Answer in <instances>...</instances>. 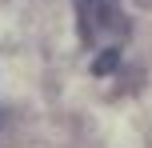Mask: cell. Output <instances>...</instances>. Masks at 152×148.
<instances>
[{"label": "cell", "mask_w": 152, "mask_h": 148, "mask_svg": "<svg viewBox=\"0 0 152 148\" xmlns=\"http://www.w3.org/2000/svg\"><path fill=\"white\" fill-rule=\"evenodd\" d=\"M76 4V28L84 44H100L104 36H128V20L120 12V0H72Z\"/></svg>", "instance_id": "1"}, {"label": "cell", "mask_w": 152, "mask_h": 148, "mask_svg": "<svg viewBox=\"0 0 152 148\" xmlns=\"http://www.w3.org/2000/svg\"><path fill=\"white\" fill-rule=\"evenodd\" d=\"M116 64H120V52L108 48V52H100L96 60H92V72H96V76H108V72H116Z\"/></svg>", "instance_id": "2"}]
</instances>
